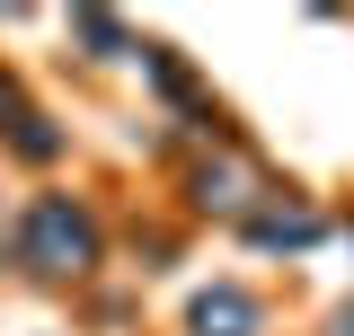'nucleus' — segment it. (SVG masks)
I'll use <instances>...</instances> for the list:
<instances>
[{
	"label": "nucleus",
	"instance_id": "nucleus-3",
	"mask_svg": "<svg viewBox=\"0 0 354 336\" xmlns=\"http://www.w3.org/2000/svg\"><path fill=\"white\" fill-rule=\"evenodd\" d=\"M9 106H18V88H9V71H0V115H9Z\"/></svg>",
	"mask_w": 354,
	"mask_h": 336
},
{
	"label": "nucleus",
	"instance_id": "nucleus-1",
	"mask_svg": "<svg viewBox=\"0 0 354 336\" xmlns=\"http://www.w3.org/2000/svg\"><path fill=\"white\" fill-rule=\"evenodd\" d=\"M88 256H97V221H88L71 195L27 204V221H18V265H36V274H80Z\"/></svg>",
	"mask_w": 354,
	"mask_h": 336
},
{
	"label": "nucleus",
	"instance_id": "nucleus-4",
	"mask_svg": "<svg viewBox=\"0 0 354 336\" xmlns=\"http://www.w3.org/2000/svg\"><path fill=\"white\" fill-rule=\"evenodd\" d=\"M337 336H354V310H346V328H337Z\"/></svg>",
	"mask_w": 354,
	"mask_h": 336
},
{
	"label": "nucleus",
	"instance_id": "nucleus-2",
	"mask_svg": "<svg viewBox=\"0 0 354 336\" xmlns=\"http://www.w3.org/2000/svg\"><path fill=\"white\" fill-rule=\"evenodd\" d=\"M195 336H257V301L239 292V283L204 292V301H195Z\"/></svg>",
	"mask_w": 354,
	"mask_h": 336
}]
</instances>
